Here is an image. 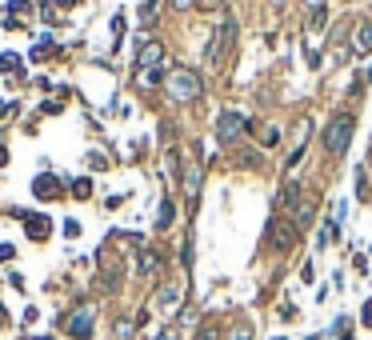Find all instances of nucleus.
Segmentation results:
<instances>
[{
    "label": "nucleus",
    "instance_id": "1",
    "mask_svg": "<svg viewBox=\"0 0 372 340\" xmlns=\"http://www.w3.org/2000/svg\"><path fill=\"white\" fill-rule=\"evenodd\" d=\"M200 72H192V68H172L168 76H164V92L172 96V100H181V104H188V100H196L200 96Z\"/></svg>",
    "mask_w": 372,
    "mask_h": 340
},
{
    "label": "nucleus",
    "instance_id": "2",
    "mask_svg": "<svg viewBox=\"0 0 372 340\" xmlns=\"http://www.w3.org/2000/svg\"><path fill=\"white\" fill-rule=\"evenodd\" d=\"M352 128H356V120H352L349 113H340V116L328 120V128H325V152L328 157H345V152H349Z\"/></svg>",
    "mask_w": 372,
    "mask_h": 340
},
{
    "label": "nucleus",
    "instance_id": "3",
    "mask_svg": "<svg viewBox=\"0 0 372 340\" xmlns=\"http://www.w3.org/2000/svg\"><path fill=\"white\" fill-rule=\"evenodd\" d=\"M233 36H236V21L229 16V21L212 32V45L205 48V60H209V65H220V60H224V52L233 48Z\"/></svg>",
    "mask_w": 372,
    "mask_h": 340
},
{
    "label": "nucleus",
    "instance_id": "4",
    "mask_svg": "<svg viewBox=\"0 0 372 340\" xmlns=\"http://www.w3.org/2000/svg\"><path fill=\"white\" fill-rule=\"evenodd\" d=\"M297 225L292 220H284V216H277L272 220V228H268V240H272V249H280V252H288V249H297Z\"/></svg>",
    "mask_w": 372,
    "mask_h": 340
},
{
    "label": "nucleus",
    "instance_id": "5",
    "mask_svg": "<svg viewBox=\"0 0 372 340\" xmlns=\"http://www.w3.org/2000/svg\"><path fill=\"white\" fill-rule=\"evenodd\" d=\"M240 133H244V116L233 113V109L220 113V120H216V140H220V144H233Z\"/></svg>",
    "mask_w": 372,
    "mask_h": 340
},
{
    "label": "nucleus",
    "instance_id": "6",
    "mask_svg": "<svg viewBox=\"0 0 372 340\" xmlns=\"http://www.w3.org/2000/svg\"><path fill=\"white\" fill-rule=\"evenodd\" d=\"M164 65V45L161 41H144L137 52V68L140 72H152V68H161Z\"/></svg>",
    "mask_w": 372,
    "mask_h": 340
},
{
    "label": "nucleus",
    "instance_id": "7",
    "mask_svg": "<svg viewBox=\"0 0 372 340\" xmlns=\"http://www.w3.org/2000/svg\"><path fill=\"white\" fill-rule=\"evenodd\" d=\"M69 337L72 340H93V308H80L76 317H69Z\"/></svg>",
    "mask_w": 372,
    "mask_h": 340
},
{
    "label": "nucleus",
    "instance_id": "8",
    "mask_svg": "<svg viewBox=\"0 0 372 340\" xmlns=\"http://www.w3.org/2000/svg\"><path fill=\"white\" fill-rule=\"evenodd\" d=\"M181 300H185V288H181V284H164L161 293H156V308H161V313H172V308H181Z\"/></svg>",
    "mask_w": 372,
    "mask_h": 340
},
{
    "label": "nucleus",
    "instance_id": "9",
    "mask_svg": "<svg viewBox=\"0 0 372 340\" xmlns=\"http://www.w3.org/2000/svg\"><path fill=\"white\" fill-rule=\"evenodd\" d=\"M32 192H36L40 201H56V196H60V181H56L52 172H40V177L32 181Z\"/></svg>",
    "mask_w": 372,
    "mask_h": 340
},
{
    "label": "nucleus",
    "instance_id": "10",
    "mask_svg": "<svg viewBox=\"0 0 372 340\" xmlns=\"http://www.w3.org/2000/svg\"><path fill=\"white\" fill-rule=\"evenodd\" d=\"M352 48H356V52H372V21H356V28H352Z\"/></svg>",
    "mask_w": 372,
    "mask_h": 340
},
{
    "label": "nucleus",
    "instance_id": "11",
    "mask_svg": "<svg viewBox=\"0 0 372 340\" xmlns=\"http://www.w3.org/2000/svg\"><path fill=\"white\" fill-rule=\"evenodd\" d=\"M48 225H52L48 216H24V232H28L32 240H48V232H52Z\"/></svg>",
    "mask_w": 372,
    "mask_h": 340
},
{
    "label": "nucleus",
    "instance_id": "12",
    "mask_svg": "<svg viewBox=\"0 0 372 340\" xmlns=\"http://www.w3.org/2000/svg\"><path fill=\"white\" fill-rule=\"evenodd\" d=\"M185 192H188V201L196 204V196H200V164H192L185 172Z\"/></svg>",
    "mask_w": 372,
    "mask_h": 340
},
{
    "label": "nucleus",
    "instance_id": "13",
    "mask_svg": "<svg viewBox=\"0 0 372 340\" xmlns=\"http://www.w3.org/2000/svg\"><path fill=\"white\" fill-rule=\"evenodd\" d=\"M132 332H137V320H128V317H120L113 324V340H132Z\"/></svg>",
    "mask_w": 372,
    "mask_h": 340
},
{
    "label": "nucleus",
    "instance_id": "14",
    "mask_svg": "<svg viewBox=\"0 0 372 340\" xmlns=\"http://www.w3.org/2000/svg\"><path fill=\"white\" fill-rule=\"evenodd\" d=\"M229 340H253V320H236L229 328Z\"/></svg>",
    "mask_w": 372,
    "mask_h": 340
},
{
    "label": "nucleus",
    "instance_id": "15",
    "mask_svg": "<svg viewBox=\"0 0 372 340\" xmlns=\"http://www.w3.org/2000/svg\"><path fill=\"white\" fill-rule=\"evenodd\" d=\"M156 264H161V256H156L152 249L140 252V272H144V276H152V272H156Z\"/></svg>",
    "mask_w": 372,
    "mask_h": 340
},
{
    "label": "nucleus",
    "instance_id": "16",
    "mask_svg": "<svg viewBox=\"0 0 372 340\" xmlns=\"http://www.w3.org/2000/svg\"><path fill=\"white\" fill-rule=\"evenodd\" d=\"M256 128H260V133H256V136H260V144H280V128H277V124H256Z\"/></svg>",
    "mask_w": 372,
    "mask_h": 340
},
{
    "label": "nucleus",
    "instance_id": "17",
    "mask_svg": "<svg viewBox=\"0 0 372 340\" xmlns=\"http://www.w3.org/2000/svg\"><path fill=\"white\" fill-rule=\"evenodd\" d=\"M72 196H76V201H89V196H93V181H89V177L72 181Z\"/></svg>",
    "mask_w": 372,
    "mask_h": 340
},
{
    "label": "nucleus",
    "instance_id": "18",
    "mask_svg": "<svg viewBox=\"0 0 372 340\" xmlns=\"http://www.w3.org/2000/svg\"><path fill=\"white\" fill-rule=\"evenodd\" d=\"M172 225V201H164L161 204V216H156V228H168Z\"/></svg>",
    "mask_w": 372,
    "mask_h": 340
},
{
    "label": "nucleus",
    "instance_id": "19",
    "mask_svg": "<svg viewBox=\"0 0 372 340\" xmlns=\"http://www.w3.org/2000/svg\"><path fill=\"white\" fill-rule=\"evenodd\" d=\"M328 24V12L325 8H321V12H312V16H308V28H312V32H321V28H325Z\"/></svg>",
    "mask_w": 372,
    "mask_h": 340
},
{
    "label": "nucleus",
    "instance_id": "20",
    "mask_svg": "<svg viewBox=\"0 0 372 340\" xmlns=\"http://www.w3.org/2000/svg\"><path fill=\"white\" fill-rule=\"evenodd\" d=\"M152 340H181V328H176V324H164V328H161V332H156Z\"/></svg>",
    "mask_w": 372,
    "mask_h": 340
},
{
    "label": "nucleus",
    "instance_id": "21",
    "mask_svg": "<svg viewBox=\"0 0 372 340\" xmlns=\"http://www.w3.org/2000/svg\"><path fill=\"white\" fill-rule=\"evenodd\" d=\"M140 84H161V68H152V72H137Z\"/></svg>",
    "mask_w": 372,
    "mask_h": 340
},
{
    "label": "nucleus",
    "instance_id": "22",
    "mask_svg": "<svg viewBox=\"0 0 372 340\" xmlns=\"http://www.w3.org/2000/svg\"><path fill=\"white\" fill-rule=\"evenodd\" d=\"M0 68H4V72H16V68H21V60H16L12 52H4V56H0Z\"/></svg>",
    "mask_w": 372,
    "mask_h": 340
},
{
    "label": "nucleus",
    "instance_id": "23",
    "mask_svg": "<svg viewBox=\"0 0 372 340\" xmlns=\"http://www.w3.org/2000/svg\"><path fill=\"white\" fill-rule=\"evenodd\" d=\"M152 12H156V0H144V4H140V16L152 21Z\"/></svg>",
    "mask_w": 372,
    "mask_h": 340
},
{
    "label": "nucleus",
    "instance_id": "24",
    "mask_svg": "<svg viewBox=\"0 0 372 340\" xmlns=\"http://www.w3.org/2000/svg\"><path fill=\"white\" fill-rule=\"evenodd\" d=\"M89 164H93V168H108V160L100 157V152H89Z\"/></svg>",
    "mask_w": 372,
    "mask_h": 340
},
{
    "label": "nucleus",
    "instance_id": "25",
    "mask_svg": "<svg viewBox=\"0 0 372 340\" xmlns=\"http://www.w3.org/2000/svg\"><path fill=\"white\" fill-rule=\"evenodd\" d=\"M200 340H216V324H200Z\"/></svg>",
    "mask_w": 372,
    "mask_h": 340
},
{
    "label": "nucleus",
    "instance_id": "26",
    "mask_svg": "<svg viewBox=\"0 0 372 340\" xmlns=\"http://www.w3.org/2000/svg\"><path fill=\"white\" fill-rule=\"evenodd\" d=\"M65 236H80V225H76V220H65Z\"/></svg>",
    "mask_w": 372,
    "mask_h": 340
},
{
    "label": "nucleus",
    "instance_id": "27",
    "mask_svg": "<svg viewBox=\"0 0 372 340\" xmlns=\"http://www.w3.org/2000/svg\"><path fill=\"white\" fill-rule=\"evenodd\" d=\"M168 4H172L176 12H185V8H192V4H196V0H168Z\"/></svg>",
    "mask_w": 372,
    "mask_h": 340
},
{
    "label": "nucleus",
    "instance_id": "28",
    "mask_svg": "<svg viewBox=\"0 0 372 340\" xmlns=\"http://www.w3.org/2000/svg\"><path fill=\"white\" fill-rule=\"evenodd\" d=\"M304 4H308V12H321V8H325V0H304Z\"/></svg>",
    "mask_w": 372,
    "mask_h": 340
},
{
    "label": "nucleus",
    "instance_id": "29",
    "mask_svg": "<svg viewBox=\"0 0 372 340\" xmlns=\"http://www.w3.org/2000/svg\"><path fill=\"white\" fill-rule=\"evenodd\" d=\"M0 260H12V245H0Z\"/></svg>",
    "mask_w": 372,
    "mask_h": 340
},
{
    "label": "nucleus",
    "instance_id": "30",
    "mask_svg": "<svg viewBox=\"0 0 372 340\" xmlns=\"http://www.w3.org/2000/svg\"><path fill=\"white\" fill-rule=\"evenodd\" d=\"M364 324H369V328H372V300H369V304H364Z\"/></svg>",
    "mask_w": 372,
    "mask_h": 340
},
{
    "label": "nucleus",
    "instance_id": "31",
    "mask_svg": "<svg viewBox=\"0 0 372 340\" xmlns=\"http://www.w3.org/2000/svg\"><path fill=\"white\" fill-rule=\"evenodd\" d=\"M4 164H8V148H4V144H0V168H4Z\"/></svg>",
    "mask_w": 372,
    "mask_h": 340
},
{
    "label": "nucleus",
    "instance_id": "32",
    "mask_svg": "<svg viewBox=\"0 0 372 340\" xmlns=\"http://www.w3.org/2000/svg\"><path fill=\"white\" fill-rule=\"evenodd\" d=\"M4 320H8V313H4V308H0V328H4Z\"/></svg>",
    "mask_w": 372,
    "mask_h": 340
},
{
    "label": "nucleus",
    "instance_id": "33",
    "mask_svg": "<svg viewBox=\"0 0 372 340\" xmlns=\"http://www.w3.org/2000/svg\"><path fill=\"white\" fill-rule=\"evenodd\" d=\"M369 157H372V140H369Z\"/></svg>",
    "mask_w": 372,
    "mask_h": 340
},
{
    "label": "nucleus",
    "instance_id": "34",
    "mask_svg": "<svg viewBox=\"0 0 372 340\" xmlns=\"http://www.w3.org/2000/svg\"><path fill=\"white\" fill-rule=\"evenodd\" d=\"M40 340H52V337H40Z\"/></svg>",
    "mask_w": 372,
    "mask_h": 340
}]
</instances>
